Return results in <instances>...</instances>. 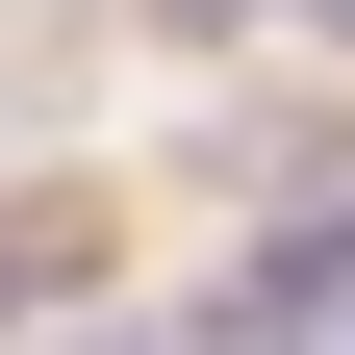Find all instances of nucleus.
<instances>
[{
	"label": "nucleus",
	"instance_id": "nucleus-1",
	"mask_svg": "<svg viewBox=\"0 0 355 355\" xmlns=\"http://www.w3.org/2000/svg\"><path fill=\"white\" fill-rule=\"evenodd\" d=\"M26 279H76V203H0V304Z\"/></svg>",
	"mask_w": 355,
	"mask_h": 355
},
{
	"label": "nucleus",
	"instance_id": "nucleus-2",
	"mask_svg": "<svg viewBox=\"0 0 355 355\" xmlns=\"http://www.w3.org/2000/svg\"><path fill=\"white\" fill-rule=\"evenodd\" d=\"M304 26H330V51H355V0H304Z\"/></svg>",
	"mask_w": 355,
	"mask_h": 355
}]
</instances>
